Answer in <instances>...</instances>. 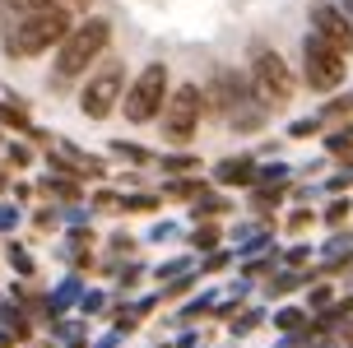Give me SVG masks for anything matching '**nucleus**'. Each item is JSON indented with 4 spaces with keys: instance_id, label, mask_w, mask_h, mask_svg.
Listing matches in <instances>:
<instances>
[{
    "instance_id": "obj_1",
    "label": "nucleus",
    "mask_w": 353,
    "mask_h": 348,
    "mask_svg": "<svg viewBox=\"0 0 353 348\" xmlns=\"http://www.w3.org/2000/svg\"><path fill=\"white\" fill-rule=\"evenodd\" d=\"M65 33H70V14H65L61 5H47V10H28V14L14 23V33L5 37V52L19 56V61H28V56L52 52L56 42H65Z\"/></svg>"
},
{
    "instance_id": "obj_2",
    "label": "nucleus",
    "mask_w": 353,
    "mask_h": 348,
    "mask_svg": "<svg viewBox=\"0 0 353 348\" xmlns=\"http://www.w3.org/2000/svg\"><path fill=\"white\" fill-rule=\"evenodd\" d=\"M107 42H112V23H107V19H84V23H79V28H70V33H65V42H61L56 74H61V79L84 74V70L107 52Z\"/></svg>"
},
{
    "instance_id": "obj_3",
    "label": "nucleus",
    "mask_w": 353,
    "mask_h": 348,
    "mask_svg": "<svg viewBox=\"0 0 353 348\" xmlns=\"http://www.w3.org/2000/svg\"><path fill=\"white\" fill-rule=\"evenodd\" d=\"M163 93H168V65H144L140 70V79L130 84V93H125V121H135V125H144V121H154L163 112Z\"/></svg>"
},
{
    "instance_id": "obj_4",
    "label": "nucleus",
    "mask_w": 353,
    "mask_h": 348,
    "mask_svg": "<svg viewBox=\"0 0 353 348\" xmlns=\"http://www.w3.org/2000/svg\"><path fill=\"white\" fill-rule=\"evenodd\" d=\"M302 61H307V84L312 88H335L339 79H344V52L339 47H330L321 33H307V42H302Z\"/></svg>"
},
{
    "instance_id": "obj_5",
    "label": "nucleus",
    "mask_w": 353,
    "mask_h": 348,
    "mask_svg": "<svg viewBox=\"0 0 353 348\" xmlns=\"http://www.w3.org/2000/svg\"><path fill=\"white\" fill-rule=\"evenodd\" d=\"M195 125H200V93L191 84H181L168 98V107H163V135L172 139V144H186L195 135Z\"/></svg>"
},
{
    "instance_id": "obj_6",
    "label": "nucleus",
    "mask_w": 353,
    "mask_h": 348,
    "mask_svg": "<svg viewBox=\"0 0 353 348\" xmlns=\"http://www.w3.org/2000/svg\"><path fill=\"white\" fill-rule=\"evenodd\" d=\"M251 74H256V88H261L265 103H288L293 98V74H288V65H283L279 52H256V61H251Z\"/></svg>"
},
{
    "instance_id": "obj_7",
    "label": "nucleus",
    "mask_w": 353,
    "mask_h": 348,
    "mask_svg": "<svg viewBox=\"0 0 353 348\" xmlns=\"http://www.w3.org/2000/svg\"><path fill=\"white\" fill-rule=\"evenodd\" d=\"M117 93H121V70L107 65L98 79H88V88L79 93V107H84V116H93V121H103L107 112L117 107Z\"/></svg>"
},
{
    "instance_id": "obj_8",
    "label": "nucleus",
    "mask_w": 353,
    "mask_h": 348,
    "mask_svg": "<svg viewBox=\"0 0 353 348\" xmlns=\"http://www.w3.org/2000/svg\"><path fill=\"white\" fill-rule=\"evenodd\" d=\"M312 33H321L330 47H339V52H353V28L335 5H316V10H312Z\"/></svg>"
},
{
    "instance_id": "obj_9",
    "label": "nucleus",
    "mask_w": 353,
    "mask_h": 348,
    "mask_svg": "<svg viewBox=\"0 0 353 348\" xmlns=\"http://www.w3.org/2000/svg\"><path fill=\"white\" fill-rule=\"evenodd\" d=\"M219 181H251V163H247V158H228V163H219Z\"/></svg>"
},
{
    "instance_id": "obj_10",
    "label": "nucleus",
    "mask_w": 353,
    "mask_h": 348,
    "mask_svg": "<svg viewBox=\"0 0 353 348\" xmlns=\"http://www.w3.org/2000/svg\"><path fill=\"white\" fill-rule=\"evenodd\" d=\"M293 135H298V139H307V135H316V121H298V125H293Z\"/></svg>"
},
{
    "instance_id": "obj_11",
    "label": "nucleus",
    "mask_w": 353,
    "mask_h": 348,
    "mask_svg": "<svg viewBox=\"0 0 353 348\" xmlns=\"http://www.w3.org/2000/svg\"><path fill=\"white\" fill-rule=\"evenodd\" d=\"M344 10H349V14H353V0H344Z\"/></svg>"
}]
</instances>
